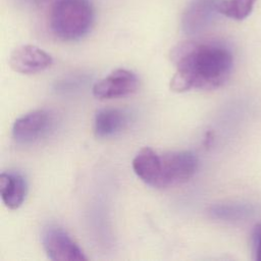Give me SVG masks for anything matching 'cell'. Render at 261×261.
<instances>
[{
    "instance_id": "cell-1",
    "label": "cell",
    "mask_w": 261,
    "mask_h": 261,
    "mask_svg": "<svg viewBox=\"0 0 261 261\" xmlns=\"http://www.w3.org/2000/svg\"><path fill=\"white\" fill-rule=\"evenodd\" d=\"M170 59L176 67L170 90L176 93L217 89L229 79L233 66L231 52L218 43L180 42L171 49Z\"/></svg>"
},
{
    "instance_id": "cell-2",
    "label": "cell",
    "mask_w": 261,
    "mask_h": 261,
    "mask_svg": "<svg viewBox=\"0 0 261 261\" xmlns=\"http://www.w3.org/2000/svg\"><path fill=\"white\" fill-rule=\"evenodd\" d=\"M50 29L63 41H75L86 36L94 22L90 0H54L50 10Z\"/></svg>"
},
{
    "instance_id": "cell-3",
    "label": "cell",
    "mask_w": 261,
    "mask_h": 261,
    "mask_svg": "<svg viewBox=\"0 0 261 261\" xmlns=\"http://www.w3.org/2000/svg\"><path fill=\"white\" fill-rule=\"evenodd\" d=\"M164 188L191 179L198 168V158L191 151H172L161 154Z\"/></svg>"
},
{
    "instance_id": "cell-4",
    "label": "cell",
    "mask_w": 261,
    "mask_h": 261,
    "mask_svg": "<svg viewBox=\"0 0 261 261\" xmlns=\"http://www.w3.org/2000/svg\"><path fill=\"white\" fill-rule=\"evenodd\" d=\"M43 248L49 259L54 261H84L87 260L83 250L60 227L49 226L42 234Z\"/></svg>"
},
{
    "instance_id": "cell-5",
    "label": "cell",
    "mask_w": 261,
    "mask_h": 261,
    "mask_svg": "<svg viewBox=\"0 0 261 261\" xmlns=\"http://www.w3.org/2000/svg\"><path fill=\"white\" fill-rule=\"evenodd\" d=\"M138 85V76L133 71L118 68L95 84L93 95L101 100L120 98L136 92Z\"/></svg>"
},
{
    "instance_id": "cell-6",
    "label": "cell",
    "mask_w": 261,
    "mask_h": 261,
    "mask_svg": "<svg viewBox=\"0 0 261 261\" xmlns=\"http://www.w3.org/2000/svg\"><path fill=\"white\" fill-rule=\"evenodd\" d=\"M220 0H191L181 15V30L195 35L205 30L219 13Z\"/></svg>"
},
{
    "instance_id": "cell-7",
    "label": "cell",
    "mask_w": 261,
    "mask_h": 261,
    "mask_svg": "<svg viewBox=\"0 0 261 261\" xmlns=\"http://www.w3.org/2000/svg\"><path fill=\"white\" fill-rule=\"evenodd\" d=\"M52 123L48 111L39 109L17 118L12 126V137L19 144H32L49 130Z\"/></svg>"
},
{
    "instance_id": "cell-8",
    "label": "cell",
    "mask_w": 261,
    "mask_h": 261,
    "mask_svg": "<svg viewBox=\"0 0 261 261\" xmlns=\"http://www.w3.org/2000/svg\"><path fill=\"white\" fill-rule=\"evenodd\" d=\"M8 62L15 72L32 74L50 67L53 59L49 53L35 45H21L11 52Z\"/></svg>"
},
{
    "instance_id": "cell-9",
    "label": "cell",
    "mask_w": 261,
    "mask_h": 261,
    "mask_svg": "<svg viewBox=\"0 0 261 261\" xmlns=\"http://www.w3.org/2000/svg\"><path fill=\"white\" fill-rule=\"evenodd\" d=\"M133 169L135 173L140 177L145 184L162 189V165H161V155L157 154L150 147L142 148L133 159Z\"/></svg>"
},
{
    "instance_id": "cell-10",
    "label": "cell",
    "mask_w": 261,
    "mask_h": 261,
    "mask_svg": "<svg viewBox=\"0 0 261 261\" xmlns=\"http://www.w3.org/2000/svg\"><path fill=\"white\" fill-rule=\"evenodd\" d=\"M28 193L25 178L17 172H2L0 174V195L5 206L15 210L21 206Z\"/></svg>"
},
{
    "instance_id": "cell-11",
    "label": "cell",
    "mask_w": 261,
    "mask_h": 261,
    "mask_svg": "<svg viewBox=\"0 0 261 261\" xmlns=\"http://www.w3.org/2000/svg\"><path fill=\"white\" fill-rule=\"evenodd\" d=\"M128 122L127 113L117 108H105L97 111L94 132L98 138H108L122 130Z\"/></svg>"
},
{
    "instance_id": "cell-12",
    "label": "cell",
    "mask_w": 261,
    "mask_h": 261,
    "mask_svg": "<svg viewBox=\"0 0 261 261\" xmlns=\"http://www.w3.org/2000/svg\"><path fill=\"white\" fill-rule=\"evenodd\" d=\"M212 217L221 220H239L250 216L253 208L248 204H218L210 208Z\"/></svg>"
},
{
    "instance_id": "cell-13",
    "label": "cell",
    "mask_w": 261,
    "mask_h": 261,
    "mask_svg": "<svg viewBox=\"0 0 261 261\" xmlns=\"http://www.w3.org/2000/svg\"><path fill=\"white\" fill-rule=\"evenodd\" d=\"M256 0H220L219 13L236 19H245L252 12Z\"/></svg>"
},
{
    "instance_id": "cell-14",
    "label": "cell",
    "mask_w": 261,
    "mask_h": 261,
    "mask_svg": "<svg viewBox=\"0 0 261 261\" xmlns=\"http://www.w3.org/2000/svg\"><path fill=\"white\" fill-rule=\"evenodd\" d=\"M253 252L255 259L261 261V223L256 224L253 230Z\"/></svg>"
}]
</instances>
